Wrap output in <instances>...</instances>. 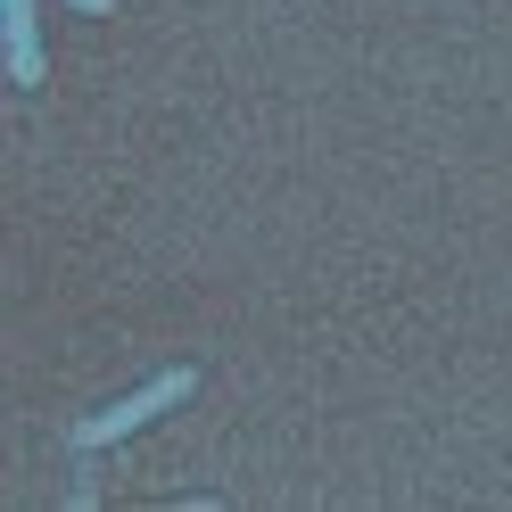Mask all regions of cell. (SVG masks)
I'll use <instances>...</instances> for the list:
<instances>
[{
  "mask_svg": "<svg viewBox=\"0 0 512 512\" xmlns=\"http://www.w3.org/2000/svg\"><path fill=\"white\" fill-rule=\"evenodd\" d=\"M67 9H83V17H108V9H116V0H67Z\"/></svg>",
  "mask_w": 512,
  "mask_h": 512,
  "instance_id": "3957f363",
  "label": "cell"
},
{
  "mask_svg": "<svg viewBox=\"0 0 512 512\" xmlns=\"http://www.w3.org/2000/svg\"><path fill=\"white\" fill-rule=\"evenodd\" d=\"M190 389H199V372H190V364H166V372H157V380H141V389L133 397H116L108 413H91V422L75 430L83 446H116V438H133L141 422H157V413H174Z\"/></svg>",
  "mask_w": 512,
  "mask_h": 512,
  "instance_id": "6da1fadb",
  "label": "cell"
},
{
  "mask_svg": "<svg viewBox=\"0 0 512 512\" xmlns=\"http://www.w3.org/2000/svg\"><path fill=\"white\" fill-rule=\"evenodd\" d=\"M0 50H9V83H42V0H0Z\"/></svg>",
  "mask_w": 512,
  "mask_h": 512,
  "instance_id": "7a4b0ae2",
  "label": "cell"
}]
</instances>
